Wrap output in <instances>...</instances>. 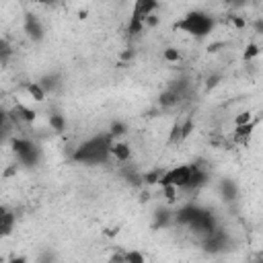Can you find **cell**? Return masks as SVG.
I'll list each match as a JSON object with an SVG mask.
<instances>
[{"label": "cell", "instance_id": "obj_1", "mask_svg": "<svg viewBox=\"0 0 263 263\" xmlns=\"http://www.w3.org/2000/svg\"><path fill=\"white\" fill-rule=\"evenodd\" d=\"M111 138H113V134L109 132L105 136H97V138L84 142L76 150L74 159L82 161V163H101V161H105V159H107V154H111V146H113Z\"/></svg>", "mask_w": 263, "mask_h": 263}, {"label": "cell", "instance_id": "obj_2", "mask_svg": "<svg viewBox=\"0 0 263 263\" xmlns=\"http://www.w3.org/2000/svg\"><path fill=\"white\" fill-rule=\"evenodd\" d=\"M212 27H214V19L210 17V15H206V13H201V11H193V13L185 15L177 23V29L179 31H185V33L195 35V37L208 35L210 31H212Z\"/></svg>", "mask_w": 263, "mask_h": 263}, {"label": "cell", "instance_id": "obj_3", "mask_svg": "<svg viewBox=\"0 0 263 263\" xmlns=\"http://www.w3.org/2000/svg\"><path fill=\"white\" fill-rule=\"evenodd\" d=\"M189 165H181V167H175L167 173L161 175V185L167 187V185H173V187H179V189H185L187 187V181H189Z\"/></svg>", "mask_w": 263, "mask_h": 263}, {"label": "cell", "instance_id": "obj_4", "mask_svg": "<svg viewBox=\"0 0 263 263\" xmlns=\"http://www.w3.org/2000/svg\"><path fill=\"white\" fill-rule=\"evenodd\" d=\"M156 7H159V3H156V0H136L132 17H136V19H140V21H146L148 17L154 15Z\"/></svg>", "mask_w": 263, "mask_h": 263}, {"label": "cell", "instance_id": "obj_5", "mask_svg": "<svg viewBox=\"0 0 263 263\" xmlns=\"http://www.w3.org/2000/svg\"><path fill=\"white\" fill-rule=\"evenodd\" d=\"M9 118L13 120V124H15V126H27V124H31V122L35 120V111L27 109L25 105H15Z\"/></svg>", "mask_w": 263, "mask_h": 263}, {"label": "cell", "instance_id": "obj_6", "mask_svg": "<svg viewBox=\"0 0 263 263\" xmlns=\"http://www.w3.org/2000/svg\"><path fill=\"white\" fill-rule=\"evenodd\" d=\"M189 167H191V169H189V181H187V187H185V189H197L199 185L206 183L208 173L203 171L201 165H189Z\"/></svg>", "mask_w": 263, "mask_h": 263}, {"label": "cell", "instance_id": "obj_7", "mask_svg": "<svg viewBox=\"0 0 263 263\" xmlns=\"http://www.w3.org/2000/svg\"><path fill=\"white\" fill-rule=\"evenodd\" d=\"M253 128H255V124H253V122L237 126V128H235V134H232L235 142H239V144H247V142H249V138H251V134H253Z\"/></svg>", "mask_w": 263, "mask_h": 263}, {"label": "cell", "instance_id": "obj_8", "mask_svg": "<svg viewBox=\"0 0 263 263\" xmlns=\"http://www.w3.org/2000/svg\"><path fill=\"white\" fill-rule=\"evenodd\" d=\"M111 154L115 156L118 161L126 163V161H130V156H132V148H130L128 144H124V142H115V144L111 146Z\"/></svg>", "mask_w": 263, "mask_h": 263}, {"label": "cell", "instance_id": "obj_9", "mask_svg": "<svg viewBox=\"0 0 263 263\" xmlns=\"http://www.w3.org/2000/svg\"><path fill=\"white\" fill-rule=\"evenodd\" d=\"M13 220H15V216L9 212V210L5 208L3 210V214H0V230H3V235H9L11 232V228H13Z\"/></svg>", "mask_w": 263, "mask_h": 263}, {"label": "cell", "instance_id": "obj_10", "mask_svg": "<svg viewBox=\"0 0 263 263\" xmlns=\"http://www.w3.org/2000/svg\"><path fill=\"white\" fill-rule=\"evenodd\" d=\"M25 29H27V33H29L31 37H35V39H39V37H41V29H39V25H37V19H35V17H27Z\"/></svg>", "mask_w": 263, "mask_h": 263}, {"label": "cell", "instance_id": "obj_11", "mask_svg": "<svg viewBox=\"0 0 263 263\" xmlns=\"http://www.w3.org/2000/svg\"><path fill=\"white\" fill-rule=\"evenodd\" d=\"M27 91H29V95H31L35 101H43V99H45V89H43L39 82H31V84L27 86Z\"/></svg>", "mask_w": 263, "mask_h": 263}, {"label": "cell", "instance_id": "obj_12", "mask_svg": "<svg viewBox=\"0 0 263 263\" xmlns=\"http://www.w3.org/2000/svg\"><path fill=\"white\" fill-rule=\"evenodd\" d=\"M49 126L54 128L56 132H62V130H64V126H66V122H64V118H62V115H49Z\"/></svg>", "mask_w": 263, "mask_h": 263}, {"label": "cell", "instance_id": "obj_13", "mask_svg": "<svg viewBox=\"0 0 263 263\" xmlns=\"http://www.w3.org/2000/svg\"><path fill=\"white\" fill-rule=\"evenodd\" d=\"M181 58V54L175 49V47H169V49H165V60H169V62H177Z\"/></svg>", "mask_w": 263, "mask_h": 263}, {"label": "cell", "instance_id": "obj_14", "mask_svg": "<svg viewBox=\"0 0 263 263\" xmlns=\"http://www.w3.org/2000/svg\"><path fill=\"white\" fill-rule=\"evenodd\" d=\"M251 122V113H241L237 120H235V124L237 126H241V124H249Z\"/></svg>", "mask_w": 263, "mask_h": 263}, {"label": "cell", "instance_id": "obj_15", "mask_svg": "<svg viewBox=\"0 0 263 263\" xmlns=\"http://www.w3.org/2000/svg\"><path fill=\"white\" fill-rule=\"evenodd\" d=\"M124 259H126V261H138V263L144 261V257L138 255V253H128V255H124Z\"/></svg>", "mask_w": 263, "mask_h": 263}, {"label": "cell", "instance_id": "obj_16", "mask_svg": "<svg viewBox=\"0 0 263 263\" xmlns=\"http://www.w3.org/2000/svg\"><path fill=\"white\" fill-rule=\"evenodd\" d=\"M255 54H257V47H255V45H249V51H247L245 56H247V58H251V56H255Z\"/></svg>", "mask_w": 263, "mask_h": 263}, {"label": "cell", "instance_id": "obj_17", "mask_svg": "<svg viewBox=\"0 0 263 263\" xmlns=\"http://www.w3.org/2000/svg\"><path fill=\"white\" fill-rule=\"evenodd\" d=\"M39 5H51V3H58V0H35Z\"/></svg>", "mask_w": 263, "mask_h": 263}]
</instances>
